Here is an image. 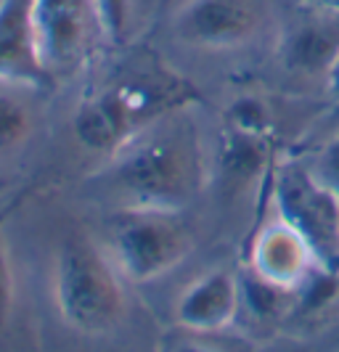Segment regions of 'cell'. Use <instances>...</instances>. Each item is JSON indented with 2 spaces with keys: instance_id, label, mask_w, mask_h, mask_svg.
<instances>
[{
  "instance_id": "cell-1",
  "label": "cell",
  "mask_w": 339,
  "mask_h": 352,
  "mask_svg": "<svg viewBox=\"0 0 339 352\" xmlns=\"http://www.w3.org/2000/svg\"><path fill=\"white\" fill-rule=\"evenodd\" d=\"M122 210L180 212L197 186L191 143L175 130H143L114 151L104 173Z\"/></svg>"
},
{
  "instance_id": "cell-2",
  "label": "cell",
  "mask_w": 339,
  "mask_h": 352,
  "mask_svg": "<svg viewBox=\"0 0 339 352\" xmlns=\"http://www.w3.org/2000/svg\"><path fill=\"white\" fill-rule=\"evenodd\" d=\"M54 300L64 323L88 336L107 334L125 316L120 270L83 233H69L58 247Z\"/></svg>"
},
{
  "instance_id": "cell-3",
  "label": "cell",
  "mask_w": 339,
  "mask_h": 352,
  "mask_svg": "<svg viewBox=\"0 0 339 352\" xmlns=\"http://www.w3.org/2000/svg\"><path fill=\"white\" fill-rule=\"evenodd\" d=\"M194 247L180 212L120 210L109 220V260L127 281L143 283L180 265Z\"/></svg>"
},
{
  "instance_id": "cell-4",
  "label": "cell",
  "mask_w": 339,
  "mask_h": 352,
  "mask_svg": "<svg viewBox=\"0 0 339 352\" xmlns=\"http://www.w3.org/2000/svg\"><path fill=\"white\" fill-rule=\"evenodd\" d=\"M273 196L278 217L303 233L316 263L339 273V196L297 162L278 170Z\"/></svg>"
},
{
  "instance_id": "cell-5",
  "label": "cell",
  "mask_w": 339,
  "mask_h": 352,
  "mask_svg": "<svg viewBox=\"0 0 339 352\" xmlns=\"http://www.w3.org/2000/svg\"><path fill=\"white\" fill-rule=\"evenodd\" d=\"M93 24H98L93 0H32L37 56L51 80L83 61Z\"/></svg>"
},
{
  "instance_id": "cell-6",
  "label": "cell",
  "mask_w": 339,
  "mask_h": 352,
  "mask_svg": "<svg viewBox=\"0 0 339 352\" xmlns=\"http://www.w3.org/2000/svg\"><path fill=\"white\" fill-rule=\"evenodd\" d=\"M260 24L257 0H188L175 14V32L197 48H236Z\"/></svg>"
},
{
  "instance_id": "cell-7",
  "label": "cell",
  "mask_w": 339,
  "mask_h": 352,
  "mask_svg": "<svg viewBox=\"0 0 339 352\" xmlns=\"http://www.w3.org/2000/svg\"><path fill=\"white\" fill-rule=\"evenodd\" d=\"M252 273L263 281L273 283L286 292H297L300 283L310 276L316 267V254L310 244L303 239V233L292 228L284 217L263 226L254 236L250 252Z\"/></svg>"
},
{
  "instance_id": "cell-8",
  "label": "cell",
  "mask_w": 339,
  "mask_h": 352,
  "mask_svg": "<svg viewBox=\"0 0 339 352\" xmlns=\"http://www.w3.org/2000/svg\"><path fill=\"white\" fill-rule=\"evenodd\" d=\"M51 85L37 56L32 0H0V85Z\"/></svg>"
},
{
  "instance_id": "cell-9",
  "label": "cell",
  "mask_w": 339,
  "mask_h": 352,
  "mask_svg": "<svg viewBox=\"0 0 339 352\" xmlns=\"http://www.w3.org/2000/svg\"><path fill=\"white\" fill-rule=\"evenodd\" d=\"M339 53V14L310 6L286 24L278 43V58L300 74H326Z\"/></svg>"
},
{
  "instance_id": "cell-10",
  "label": "cell",
  "mask_w": 339,
  "mask_h": 352,
  "mask_svg": "<svg viewBox=\"0 0 339 352\" xmlns=\"http://www.w3.org/2000/svg\"><path fill=\"white\" fill-rule=\"evenodd\" d=\"M241 310V283L228 270H212L194 281L175 305V323L191 334L228 329Z\"/></svg>"
},
{
  "instance_id": "cell-11",
  "label": "cell",
  "mask_w": 339,
  "mask_h": 352,
  "mask_svg": "<svg viewBox=\"0 0 339 352\" xmlns=\"http://www.w3.org/2000/svg\"><path fill=\"white\" fill-rule=\"evenodd\" d=\"M223 164H226V173L236 180H250L257 175L265 164V148H263L260 135L239 133L231 127V133L226 135Z\"/></svg>"
},
{
  "instance_id": "cell-12",
  "label": "cell",
  "mask_w": 339,
  "mask_h": 352,
  "mask_svg": "<svg viewBox=\"0 0 339 352\" xmlns=\"http://www.w3.org/2000/svg\"><path fill=\"white\" fill-rule=\"evenodd\" d=\"M32 117L27 106L11 93L0 90V157H8L30 138Z\"/></svg>"
},
{
  "instance_id": "cell-13",
  "label": "cell",
  "mask_w": 339,
  "mask_h": 352,
  "mask_svg": "<svg viewBox=\"0 0 339 352\" xmlns=\"http://www.w3.org/2000/svg\"><path fill=\"white\" fill-rule=\"evenodd\" d=\"M98 30L111 40L120 43L125 40L130 30V16H133V0H93Z\"/></svg>"
},
{
  "instance_id": "cell-14",
  "label": "cell",
  "mask_w": 339,
  "mask_h": 352,
  "mask_svg": "<svg viewBox=\"0 0 339 352\" xmlns=\"http://www.w3.org/2000/svg\"><path fill=\"white\" fill-rule=\"evenodd\" d=\"M228 120H231V127L239 130V133H250V135H265L270 124L268 109L260 98H239L236 104L228 109Z\"/></svg>"
},
{
  "instance_id": "cell-15",
  "label": "cell",
  "mask_w": 339,
  "mask_h": 352,
  "mask_svg": "<svg viewBox=\"0 0 339 352\" xmlns=\"http://www.w3.org/2000/svg\"><path fill=\"white\" fill-rule=\"evenodd\" d=\"M313 175L339 196V135L326 143V148H323L318 162H316Z\"/></svg>"
},
{
  "instance_id": "cell-16",
  "label": "cell",
  "mask_w": 339,
  "mask_h": 352,
  "mask_svg": "<svg viewBox=\"0 0 339 352\" xmlns=\"http://www.w3.org/2000/svg\"><path fill=\"white\" fill-rule=\"evenodd\" d=\"M11 307H14V273H11V263H8L6 241L0 236V329L8 323Z\"/></svg>"
},
{
  "instance_id": "cell-17",
  "label": "cell",
  "mask_w": 339,
  "mask_h": 352,
  "mask_svg": "<svg viewBox=\"0 0 339 352\" xmlns=\"http://www.w3.org/2000/svg\"><path fill=\"white\" fill-rule=\"evenodd\" d=\"M326 80H329V90H331V96L339 101V53H337V58H334V64H331L329 72H326Z\"/></svg>"
},
{
  "instance_id": "cell-18",
  "label": "cell",
  "mask_w": 339,
  "mask_h": 352,
  "mask_svg": "<svg viewBox=\"0 0 339 352\" xmlns=\"http://www.w3.org/2000/svg\"><path fill=\"white\" fill-rule=\"evenodd\" d=\"M170 352H217V350H210V347H204L199 342H178V344H173Z\"/></svg>"
},
{
  "instance_id": "cell-19",
  "label": "cell",
  "mask_w": 339,
  "mask_h": 352,
  "mask_svg": "<svg viewBox=\"0 0 339 352\" xmlns=\"http://www.w3.org/2000/svg\"><path fill=\"white\" fill-rule=\"evenodd\" d=\"M310 6H318V8H326L331 14H339V0H307Z\"/></svg>"
}]
</instances>
